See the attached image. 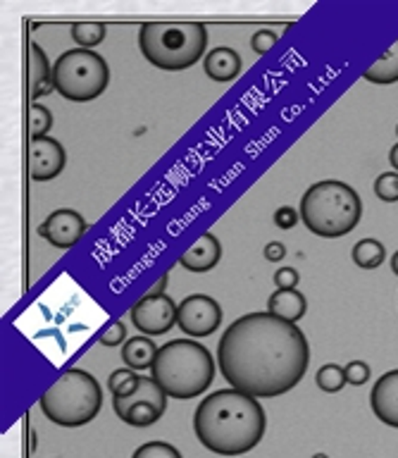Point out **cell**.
<instances>
[{
    "label": "cell",
    "instance_id": "6da1fadb",
    "mask_svg": "<svg viewBox=\"0 0 398 458\" xmlns=\"http://www.w3.org/2000/svg\"><path fill=\"white\" fill-rule=\"evenodd\" d=\"M217 365L232 389L256 399L292 392L310 365V344L296 322L272 313L234 320L217 346Z\"/></svg>",
    "mask_w": 398,
    "mask_h": 458
},
{
    "label": "cell",
    "instance_id": "7a4b0ae2",
    "mask_svg": "<svg viewBox=\"0 0 398 458\" xmlns=\"http://www.w3.org/2000/svg\"><path fill=\"white\" fill-rule=\"evenodd\" d=\"M260 401L239 389H220L200 401L193 415L199 442L220 456H241L256 449L265 435Z\"/></svg>",
    "mask_w": 398,
    "mask_h": 458
},
{
    "label": "cell",
    "instance_id": "3957f363",
    "mask_svg": "<svg viewBox=\"0 0 398 458\" xmlns=\"http://www.w3.org/2000/svg\"><path fill=\"white\" fill-rule=\"evenodd\" d=\"M150 377L174 399H193L215 379L213 353L193 339H172L157 349Z\"/></svg>",
    "mask_w": 398,
    "mask_h": 458
},
{
    "label": "cell",
    "instance_id": "277c9868",
    "mask_svg": "<svg viewBox=\"0 0 398 458\" xmlns=\"http://www.w3.org/2000/svg\"><path fill=\"white\" fill-rule=\"evenodd\" d=\"M207 31L200 21H146L139 31L141 55L167 72L189 70L206 55Z\"/></svg>",
    "mask_w": 398,
    "mask_h": 458
},
{
    "label": "cell",
    "instance_id": "5b68a950",
    "mask_svg": "<svg viewBox=\"0 0 398 458\" xmlns=\"http://www.w3.org/2000/svg\"><path fill=\"white\" fill-rule=\"evenodd\" d=\"M363 215V200L353 186L327 179L318 182L301 199V220L313 234L339 239L356 229Z\"/></svg>",
    "mask_w": 398,
    "mask_h": 458
},
{
    "label": "cell",
    "instance_id": "8992f818",
    "mask_svg": "<svg viewBox=\"0 0 398 458\" xmlns=\"http://www.w3.org/2000/svg\"><path fill=\"white\" fill-rule=\"evenodd\" d=\"M43 415L63 428H81L103 408V389L91 372L64 370L38 399Z\"/></svg>",
    "mask_w": 398,
    "mask_h": 458
},
{
    "label": "cell",
    "instance_id": "52a82bcc",
    "mask_svg": "<svg viewBox=\"0 0 398 458\" xmlns=\"http://www.w3.org/2000/svg\"><path fill=\"white\" fill-rule=\"evenodd\" d=\"M55 91L74 103H89L107 89L110 70L98 53L86 48L67 50L53 64Z\"/></svg>",
    "mask_w": 398,
    "mask_h": 458
},
{
    "label": "cell",
    "instance_id": "ba28073f",
    "mask_svg": "<svg viewBox=\"0 0 398 458\" xmlns=\"http://www.w3.org/2000/svg\"><path fill=\"white\" fill-rule=\"evenodd\" d=\"M114 413L120 415V420H124L131 428H148L156 420H160L167 408V394L163 392V386L157 385L153 377L139 379V389L129 396L122 399H113Z\"/></svg>",
    "mask_w": 398,
    "mask_h": 458
},
{
    "label": "cell",
    "instance_id": "9c48e42d",
    "mask_svg": "<svg viewBox=\"0 0 398 458\" xmlns=\"http://www.w3.org/2000/svg\"><path fill=\"white\" fill-rule=\"evenodd\" d=\"M177 325L189 336H210L222 325L220 303L206 293L186 296L177 306Z\"/></svg>",
    "mask_w": 398,
    "mask_h": 458
},
{
    "label": "cell",
    "instance_id": "30bf717a",
    "mask_svg": "<svg viewBox=\"0 0 398 458\" xmlns=\"http://www.w3.org/2000/svg\"><path fill=\"white\" fill-rule=\"evenodd\" d=\"M129 318L134 322V327L146 335H165L174 327L177 322V306L170 296H143L131 306Z\"/></svg>",
    "mask_w": 398,
    "mask_h": 458
},
{
    "label": "cell",
    "instance_id": "8fae6325",
    "mask_svg": "<svg viewBox=\"0 0 398 458\" xmlns=\"http://www.w3.org/2000/svg\"><path fill=\"white\" fill-rule=\"evenodd\" d=\"M64 163H67V156L60 141L50 136H38L29 141V177L34 182L55 179L64 170Z\"/></svg>",
    "mask_w": 398,
    "mask_h": 458
},
{
    "label": "cell",
    "instance_id": "7c38bea8",
    "mask_svg": "<svg viewBox=\"0 0 398 458\" xmlns=\"http://www.w3.org/2000/svg\"><path fill=\"white\" fill-rule=\"evenodd\" d=\"M89 229V222L81 217V213L77 210H70V208H63V210H55L46 217L41 227H38V234L55 249H72L74 243L86 234Z\"/></svg>",
    "mask_w": 398,
    "mask_h": 458
},
{
    "label": "cell",
    "instance_id": "4fadbf2b",
    "mask_svg": "<svg viewBox=\"0 0 398 458\" xmlns=\"http://www.w3.org/2000/svg\"><path fill=\"white\" fill-rule=\"evenodd\" d=\"M372 413L389 428H398V370L386 372L375 382L370 394Z\"/></svg>",
    "mask_w": 398,
    "mask_h": 458
},
{
    "label": "cell",
    "instance_id": "5bb4252c",
    "mask_svg": "<svg viewBox=\"0 0 398 458\" xmlns=\"http://www.w3.org/2000/svg\"><path fill=\"white\" fill-rule=\"evenodd\" d=\"M222 246L220 239L213 232H206L191 243V249H186L179 256V265L189 272H207L213 270L215 265L220 263Z\"/></svg>",
    "mask_w": 398,
    "mask_h": 458
},
{
    "label": "cell",
    "instance_id": "9a60e30c",
    "mask_svg": "<svg viewBox=\"0 0 398 458\" xmlns=\"http://www.w3.org/2000/svg\"><path fill=\"white\" fill-rule=\"evenodd\" d=\"M55 89L53 67L48 63L46 50L36 41H29V98L38 100Z\"/></svg>",
    "mask_w": 398,
    "mask_h": 458
},
{
    "label": "cell",
    "instance_id": "2e32d148",
    "mask_svg": "<svg viewBox=\"0 0 398 458\" xmlns=\"http://www.w3.org/2000/svg\"><path fill=\"white\" fill-rule=\"evenodd\" d=\"M203 70L213 81H232L241 74V55L234 48L222 46L203 57Z\"/></svg>",
    "mask_w": 398,
    "mask_h": 458
},
{
    "label": "cell",
    "instance_id": "e0dca14e",
    "mask_svg": "<svg viewBox=\"0 0 398 458\" xmlns=\"http://www.w3.org/2000/svg\"><path fill=\"white\" fill-rule=\"evenodd\" d=\"M308 310L306 296L299 289H277L267 299V313L277 315L286 322H299Z\"/></svg>",
    "mask_w": 398,
    "mask_h": 458
},
{
    "label": "cell",
    "instance_id": "ac0fdd59",
    "mask_svg": "<svg viewBox=\"0 0 398 458\" xmlns=\"http://www.w3.org/2000/svg\"><path fill=\"white\" fill-rule=\"evenodd\" d=\"M157 356V346L148 336H134L122 346V360L129 365V370H146L153 368Z\"/></svg>",
    "mask_w": 398,
    "mask_h": 458
},
{
    "label": "cell",
    "instance_id": "d6986e66",
    "mask_svg": "<svg viewBox=\"0 0 398 458\" xmlns=\"http://www.w3.org/2000/svg\"><path fill=\"white\" fill-rule=\"evenodd\" d=\"M363 77L370 84H394V81H398V38L377 63L365 70Z\"/></svg>",
    "mask_w": 398,
    "mask_h": 458
},
{
    "label": "cell",
    "instance_id": "ffe728a7",
    "mask_svg": "<svg viewBox=\"0 0 398 458\" xmlns=\"http://www.w3.org/2000/svg\"><path fill=\"white\" fill-rule=\"evenodd\" d=\"M351 258H353V263H356L358 267H363V270H375V267H379V265L385 263L386 253L382 242H377V239H360V242L353 246Z\"/></svg>",
    "mask_w": 398,
    "mask_h": 458
},
{
    "label": "cell",
    "instance_id": "44dd1931",
    "mask_svg": "<svg viewBox=\"0 0 398 458\" xmlns=\"http://www.w3.org/2000/svg\"><path fill=\"white\" fill-rule=\"evenodd\" d=\"M72 38L79 43V48L91 50L93 46L106 41V24L103 21H77V24H72Z\"/></svg>",
    "mask_w": 398,
    "mask_h": 458
},
{
    "label": "cell",
    "instance_id": "7402d4cb",
    "mask_svg": "<svg viewBox=\"0 0 398 458\" xmlns=\"http://www.w3.org/2000/svg\"><path fill=\"white\" fill-rule=\"evenodd\" d=\"M315 382L320 386L322 392L327 394H336L342 392L343 385H346V370H343L342 365L336 363H329V365H322L318 375H315Z\"/></svg>",
    "mask_w": 398,
    "mask_h": 458
},
{
    "label": "cell",
    "instance_id": "603a6c76",
    "mask_svg": "<svg viewBox=\"0 0 398 458\" xmlns=\"http://www.w3.org/2000/svg\"><path fill=\"white\" fill-rule=\"evenodd\" d=\"M139 379H141V375H136L134 370H114L110 379H107L113 399H122V396L134 394L139 389Z\"/></svg>",
    "mask_w": 398,
    "mask_h": 458
},
{
    "label": "cell",
    "instance_id": "cb8c5ba5",
    "mask_svg": "<svg viewBox=\"0 0 398 458\" xmlns=\"http://www.w3.org/2000/svg\"><path fill=\"white\" fill-rule=\"evenodd\" d=\"M27 124H29V136H31V139L48 136L50 127H53V114H50V110L46 106H36V103H31V106H29Z\"/></svg>",
    "mask_w": 398,
    "mask_h": 458
},
{
    "label": "cell",
    "instance_id": "d4e9b609",
    "mask_svg": "<svg viewBox=\"0 0 398 458\" xmlns=\"http://www.w3.org/2000/svg\"><path fill=\"white\" fill-rule=\"evenodd\" d=\"M131 458H182L177 446H172L167 442H148L139 446Z\"/></svg>",
    "mask_w": 398,
    "mask_h": 458
},
{
    "label": "cell",
    "instance_id": "484cf974",
    "mask_svg": "<svg viewBox=\"0 0 398 458\" xmlns=\"http://www.w3.org/2000/svg\"><path fill=\"white\" fill-rule=\"evenodd\" d=\"M375 193H377L379 200H385V203H396L398 172H385V174H379L377 182H375Z\"/></svg>",
    "mask_w": 398,
    "mask_h": 458
},
{
    "label": "cell",
    "instance_id": "4316f807",
    "mask_svg": "<svg viewBox=\"0 0 398 458\" xmlns=\"http://www.w3.org/2000/svg\"><path fill=\"white\" fill-rule=\"evenodd\" d=\"M277 38L279 36L275 34L272 29H260V31H256L253 38H250V48L256 50L258 55H265V53H270V50L277 46Z\"/></svg>",
    "mask_w": 398,
    "mask_h": 458
},
{
    "label": "cell",
    "instance_id": "83f0119b",
    "mask_svg": "<svg viewBox=\"0 0 398 458\" xmlns=\"http://www.w3.org/2000/svg\"><path fill=\"white\" fill-rule=\"evenodd\" d=\"M343 370H346V382L353 386L365 385V382L370 379V368H368V363H363V360H353V363L346 365Z\"/></svg>",
    "mask_w": 398,
    "mask_h": 458
},
{
    "label": "cell",
    "instance_id": "f1b7e54d",
    "mask_svg": "<svg viewBox=\"0 0 398 458\" xmlns=\"http://www.w3.org/2000/svg\"><path fill=\"white\" fill-rule=\"evenodd\" d=\"M124 336H127V325L124 322H113L110 327L100 335V344L103 346H120L124 342Z\"/></svg>",
    "mask_w": 398,
    "mask_h": 458
},
{
    "label": "cell",
    "instance_id": "f546056e",
    "mask_svg": "<svg viewBox=\"0 0 398 458\" xmlns=\"http://www.w3.org/2000/svg\"><path fill=\"white\" fill-rule=\"evenodd\" d=\"M275 284L279 289H293V286L299 284V272L293 270V267H279L275 272Z\"/></svg>",
    "mask_w": 398,
    "mask_h": 458
},
{
    "label": "cell",
    "instance_id": "4dcf8cb0",
    "mask_svg": "<svg viewBox=\"0 0 398 458\" xmlns=\"http://www.w3.org/2000/svg\"><path fill=\"white\" fill-rule=\"evenodd\" d=\"M296 222H299V213H296L293 208L282 206L277 213H275V225H277L279 229H293Z\"/></svg>",
    "mask_w": 398,
    "mask_h": 458
},
{
    "label": "cell",
    "instance_id": "1f68e13d",
    "mask_svg": "<svg viewBox=\"0 0 398 458\" xmlns=\"http://www.w3.org/2000/svg\"><path fill=\"white\" fill-rule=\"evenodd\" d=\"M265 258L270 260V263H279V260H284L286 258V249L282 242H270L265 246Z\"/></svg>",
    "mask_w": 398,
    "mask_h": 458
},
{
    "label": "cell",
    "instance_id": "d6a6232c",
    "mask_svg": "<svg viewBox=\"0 0 398 458\" xmlns=\"http://www.w3.org/2000/svg\"><path fill=\"white\" fill-rule=\"evenodd\" d=\"M165 284H167V275H163V277L157 279L156 286H153V289H150V292L146 293V296H160V293L165 292Z\"/></svg>",
    "mask_w": 398,
    "mask_h": 458
},
{
    "label": "cell",
    "instance_id": "836d02e7",
    "mask_svg": "<svg viewBox=\"0 0 398 458\" xmlns=\"http://www.w3.org/2000/svg\"><path fill=\"white\" fill-rule=\"evenodd\" d=\"M389 163H392L394 170L398 172V143L392 148V153H389Z\"/></svg>",
    "mask_w": 398,
    "mask_h": 458
},
{
    "label": "cell",
    "instance_id": "e575fe53",
    "mask_svg": "<svg viewBox=\"0 0 398 458\" xmlns=\"http://www.w3.org/2000/svg\"><path fill=\"white\" fill-rule=\"evenodd\" d=\"M392 270H394V275H398V250L392 256Z\"/></svg>",
    "mask_w": 398,
    "mask_h": 458
},
{
    "label": "cell",
    "instance_id": "d590c367",
    "mask_svg": "<svg viewBox=\"0 0 398 458\" xmlns=\"http://www.w3.org/2000/svg\"><path fill=\"white\" fill-rule=\"evenodd\" d=\"M313 458H327V456H325V454H318V456H313Z\"/></svg>",
    "mask_w": 398,
    "mask_h": 458
},
{
    "label": "cell",
    "instance_id": "8d00e7d4",
    "mask_svg": "<svg viewBox=\"0 0 398 458\" xmlns=\"http://www.w3.org/2000/svg\"><path fill=\"white\" fill-rule=\"evenodd\" d=\"M396 136H398V127H396Z\"/></svg>",
    "mask_w": 398,
    "mask_h": 458
}]
</instances>
